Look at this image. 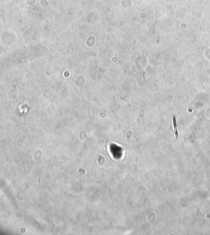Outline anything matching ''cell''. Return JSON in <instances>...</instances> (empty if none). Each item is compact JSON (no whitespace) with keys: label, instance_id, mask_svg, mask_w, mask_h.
Returning <instances> with one entry per match:
<instances>
[{"label":"cell","instance_id":"cell-1","mask_svg":"<svg viewBox=\"0 0 210 235\" xmlns=\"http://www.w3.org/2000/svg\"><path fill=\"white\" fill-rule=\"evenodd\" d=\"M173 126H174V134H175V137L176 139L178 138V131H177V127H176V117H173Z\"/></svg>","mask_w":210,"mask_h":235}]
</instances>
